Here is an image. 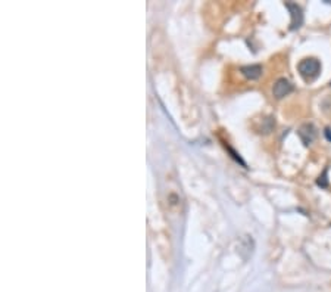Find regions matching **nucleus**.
Here are the masks:
<instances>
[{"label":"nucleus","mask_w":331,"mask_h":292,"mask_svg":"<svg viewBox=\"0 0 331 292\" xmlns=\"http://www.w3.org/2000/svg\"><path fill=\"white\" fill-rule=\"evenodd\" d=\"M298 71L306 83L314 81L321 74V62L316 58H305L299 62Z\"/></svg>","instance_id":"nucleus-1"},{"label":"nucleus","mask_w":331,"mask_h":292,"mask_svg":"<svg viewBox=\"0 0 331 292\" xmlns=\"http://www.w3.org/2000/svg\"><path fill=\"white\" fill-rule=\"evenodd\" d=\"M286 8L290 12L291 16V22H290V30H298L301 28L302 24H303V12H302V8L298 3H291V2H287Z\"/></svg>","instance_id":"nucleus-2"},{"label":"nucleus","mask_w":331,"mask_h":292,"mask_svg":"<svg viewBox=\"0 0 331 292\" xmlns=\"http://www.w3.org/2000/svg\"><path fill=\"white\" fill-rule=\"evenodd\" d=\"M293 89H295L293 84L287 78H278L275 81L274 87H272V94L277 99H283V98H286L287 94H290V93L293 92Z\"/></svg>","instance_id":"nucleus-3"},{"label":"nucleus","mask_w":331,"mask_h":292,"mask_svg":"<svg viewBox=\"0 0 331 292\" xmlns=\"http://www.w3.org/2000/svg\"><path fill=\"white\" fill-rule=\"evenodd\" d=\"M298 135H299V138L302 139L303 145H305V146H309L316 138V130L315 127H314V124H303L301 128H299Z\"/></svg>","instance_id":"nucleus-4"},{"label":"nucleus","mask_w":331,"mask_h":292,"mask_svg":"<svg viewBox=\"0 0 331 292\" xmlns=\"http://www.w3.org/2000/svg\"><path fill=\"white\" fill-rule=\"evenodd\" d=\"M262 67L261 65H247L241 68V74L249 80H258L262 76Z\"/></svg>","instance_id":"nucleus-5"},{"label":"nucleus","mask_w":331,"mask_h":292,"mask_svg":"<svg viewBox=\"0 0 331 292\" xmlns=\"http://www.w3.org/2000/svg\"><path fill=\"white\" fill-rule=\"evenodd\" d=\"M318 185L321 186V187H327V186H328V182H327V170L322 173V177H319Z\"/></svg>","instance_id":"nucleus-6"},{"label":"nucleus","mask_w":331,"mask_h":292,"mask_svg":"<svg viewBox=\"0 0 331 292\" xmlns=\"http://www.w3.org/2000/svg\"><path fill=\"white\" fill-rule=\"evenodd\" d=\"M324 136H325V139H327L328 142H331V127H327V128H325Z\"/></svg>","instance_id":"nucleus-7"}]
</instances>
